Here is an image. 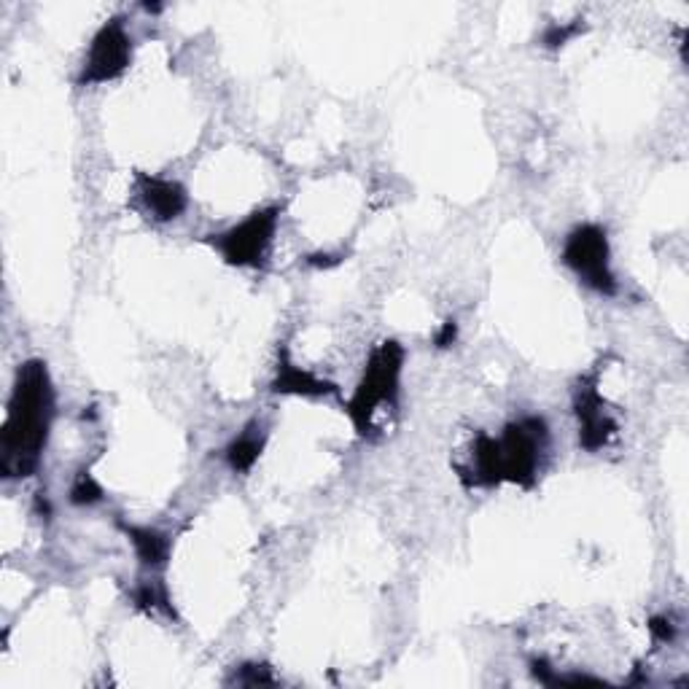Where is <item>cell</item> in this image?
<instances>
[{"mask_svg": "<svg viewBox=\"0 0 689 689\" xmlns=\"http://www.w3.org/2000/svg\"><path fill=\"white\" fill-rule=\"evenodd\" d=\"M103 501V485L92 477V471L81 469L76 475L73 485H70V503L76 507H92V503Z\"/></svg>", "mask_w": 689, "mask_h": 689, "instance_id": "obj_13", "label": "cell"}, {"mask_svg": "<svg viewBox=\"0 0 689 689\" xmlns=\"http://www.w3.org/2000/svg\"><path fill=\"white\" fill-rule=\"evenodd\" d=\"M132 52H136V43H132V36L127 33L124 19L111 17L89 41L84 66H81L76 84L98 87L117 81L132 66Z\"/></svg>", "mask_w": 689, "mask_h": 689, "instance_id": "obj_6", "label": "cell"}, {"mask_svg": "<svg viewBox=\"0 0 689 689\" xmlns=\"http://www.w3.org/2000/svg\"><path fill=\"white\" fill-rule=\"evenodd\" d=\"M270 391L280 393V397L321 399V397H334V393H340V388H337L334 382L316 378V375L308 372V369L297 367V363L291 361L289 350L280 348L278 369H276V378H272Z\"/></svg>", "mask_w": 689, "mask_h": 689, "instance_id": "obj_9", "label": "cell"}, {"mask_svg": "<svg viewBox=\"0 0 689 689\" xmlns=\"http://www.w3.org/2000/svg\"><path fill=\"white\" fill-rule=\"evenodd\" d=\"M132 603H136L140 611H162L164 617L176 620V609H172L168 587L159 582V579H154V582H140L136 590H132Z\"/></svg>", "mask_w": 689, "mask_h": 689, "instance_id": "obj_12", "label": "cell"}, {"mask_svg": "<svg viewBox=\"0 0 689 689\" xmlns=\"http://www.w3.org/2000/svg\"><path fill=\"white\" fill-rule=\"evenodd\" d=\"M136 187L146 210H149L157 221H176L178 216H183V210L189 208L187 189L178 181H170V178L138 172Z\"/></svg>", "mask_w": 689, "mask_h": 689, "instance_id": "obj_8", "label": "cell"}, {"mask_svg": "<svg viewBox=\"0 0 689 689\" xmlns=\"http://www.w3.org/2000/svg\"><path fill=\"white\" fill-rule=\"evenodd\" d=\"M54 420V386L47 361L30 359L17 369L6 423L0 429V475L33 477L41 466Z\"/></svg>", "mask_w": 689, "mask_h": 689, "instance_id": "obj_1", "label": "cell"}, {"mask_svg": "<svg viewBox=\"0 0 689 689\" xmlns=\"http://www.w3.org/2000/svg\"><path fill=\"white\" fill-rule=\"evenodd\" d=\"M587 30L585 19H573V22H555L541 33V47L545 49H560L566 43L573 41L577 36H582Z\"/></svg>", "mask_w": 689, "mask_h": 689, "instance_id": "obj_14", "label": "cell"}, {"mask_svg": "<svg viewBox=\"0 0 689 689\" xmlns=\"http://www.w3.org/2000/svg\"><path fill=\"white\" fill-rule=\"evenodd\" d=\"M342 257H331V253H310L308 257V264L318 267V270H331V267H337Z\"/></svg>", "mask_w": 689, "mask_h": 689, "instance_id": "obj_18", "label": "cell"}, {"mask_svg": "<svg viewBox=\"0 0 689 689\" xmlns=\"http://www.w3.org/2000/svg\"><path fill=\"white\" fill-rule=\"evenodd\" d=\"M143 9H146V11H154V14H157V11H162V6H157V3H154V6H151V3H146Z\"/></svg>", "mask_w": 689, "mask_h": 689, "instance_id": "obj_19", "label": "cell"}, {"mask_svg": "<svg viewBox=\"0 0 689 689\" xmlns=\"http://www.w3.org/2000/svg\"><path fill=\"white\" fill-rule=\"evenodd\" d=\"M280 221V208H259L240 224L229 227L227 232L213 234L208 242L221 253V259L232 267H261L276 240Z\"/></svg>", "mask_w": 689, "mask_h": 689, "instance_id": "obj_5", "label": "cell"}, {"mask_svg": "<svg viewBox=\"0 0 689 689\" xmlns=\"http://www.w3.org/2000/svg\"><path fill=\"white\" fill-rule=\"evenodd\" d=\"M649 633H652L655 641L671 643L676 638V625L668 620V617H652V620H649Z\"/></svg>", "mask_w": 689, "mask_h": 689, "instance_id": "obj_16", "label": "cell"}, {"mask_svg": "<svg viewBox=\"0 0 689 689\" xmlns=\"http://www.w3.org/2000/svg\"><path fill=\"white\" fill-rule=\"evenodd\" d=\"M456 340H458V323L450 318V321H445L442 329L437 331V337H433V344H437L439 350H445V348H450V344Z\"/></svg>", "mask_w": 689, "mask_h": 689, "instance_id": "obj_17", "label": "cell"}, {"mask_svg": "<svg viewBox=\"0 0 689 689\" xmlns=\"http://www.w3.org/2000/svg\"><path fill=\"white\" fill-rule=\"evenodd\" d=\"M119 528L124 531L130 545L136 547V555L140 560V566L151 571H162L170 560V536L157 531V528L149 526H130V522H119Z\"/></svg>", "mask_w": 689, "mask_h": 689, "instance_id": "obj_10", "label": "cell"}, {"mask_svg": "<svg viewBox=\"0 0 689 689\" xmlns=\"http://www.w3.org/2000/svg\"><path fill=\"white\" fill-rule=\"evenodd\" d=\"M232 685H240V687H272L278 685V679L272 676V668L264 666V662H246V666H240L238 671H234Z\"/></svg>", "mask_w": 689, "mask_h": 689, "instance_id": "obj_15", "label": "cell"}, {"mask_svg": "<svg viewBox=\"0 0 689 689\" xmlns=\"http://www.w3.org/2000/svg\"><path fill=\"white\" fill-rule=\"evenodd\" d=\"M401 372H405V348L397 340H382L372 348L363 375L348 401V418L359 437L372 439L375 418L386 407H397L401 391Z\"/></svg>", "mask_w": 689, "mask_h": 689, "instance_id": "obj_3", "label": "cell"}, {"mask_svg": "<svg viewBox=\"0 0 689 689\" xmlns=\"http://www.w3.org/2000/svg\"><path fill=\"white\" fill-rule=\"evenodd\" d=\"M563 261L587 289L601 293V297H615L620 291L615 270H611L609 234L603 227H573L563 242Z\"/></svg>", "mask_w": 689, "mask_h": 689, "instance_id": "obj_4", "label": "cell"}, {"mask_svg": "<svg viewBox=\"0 0 689 689\" xmlns=\"http://www.w3.org/2000/svg\"><path fill=\"white\" fill-rule=\"evenodd\" d=\"M547 445H550L547 423L536 415H528L503 426L501 437L480 433L471 448V469H461V475H471V482L482 488H496L501 482L533 488Z\"/></svg>", "mask_w": 689, "mask_h": 689, "instance_id": "obj_2", "label": "cell"}, {"mask_svg": "<svg viewBox=\"0 0 689 689\" xmlns=\"http://www.w3.org/2000/svg\"><path fill=\"white\" fill-rule=\"evenodd\" d=\"M264 445H267L264 429H261L259 423H251L227 445L224 450L227 466L234 471V475H248V471L259 463L261 452H264Z\"/></svg>", "mask_w": 689, "mask_h": 689, "instance_id": "obj_11", "label": "cell"}, {"mask_svg": "<svg viewBox=\"0 0 689 689\" xmlns=\"http://www.w3.org/2000/svg\"><path fill=\"white\" fill-rule=\"evenodd\" d=\"M573 415H577L579 426V448L587 452L603 450L617 437V429H620L615 415L606 410V401L601 391H598L596 372L579 380L577 391H573Z\"/></svg>", "mask_w": 689, "mask_h": 689, "instance_id": "obj_7", "label": "cell"}]
</instances>
